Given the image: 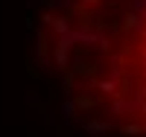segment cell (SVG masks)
Here are the masks:
<instances>
[{"label":"cell","mask_w":146,"mask_h":137,"mask_svg":"<svg viewBox=\"0 0 146 137\" xmlns=\"http://www.w3.org/2000/svg\"><path fill=\"white\" fill-rule=\"evenodd\" d=\"M56 56L91 111L146 120V0H62Z\"/></svg>","instance_id":"6da1fadb"}]
</instances>
